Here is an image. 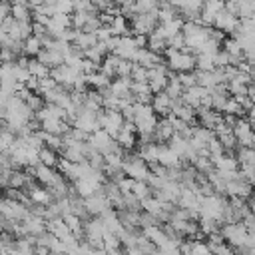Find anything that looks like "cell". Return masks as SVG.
Masks as SVG:
<instances>
[{"instance_id":"1","label":"cell","mask_w":255,"mask_h":255,"mask_svg":"<svg viewBox=\"0 0 255 255\" xmlns=\"http://www.w3.org/2000/svg\"><path fill=\"white\" fill-rule=\"evenodd\" d=\"M163 56H165V64L171 72L179 74V72H191L195 70V54L187 52V50H175L171 46H167L163 50Z\"/></svg>"},{"instance_id":"2","label":"cell","mask_w":255,"mask_h":255,"mask_svg":"<svg viewBox=\"0 0 255 255\" xmlns=\"http://www.w3.org/2000/svg\"><path fill=\"white\" fill-rule=\"evenodd\" d=\"M219 231H221V235H223V239L235 249V251H239L243 245H245V239H247V227L241 223V221H229V223H223L221 227H219Z\"/></svg>"},{"instance_id":"3","label":"cell","mask_w":255,"mask_h":255,"mask_svg":"<svg viewBox=\"0 0 255 255\" xmlns=\"http://www.w3.org/2000/svg\"><path fill=\"white\" fill-rule=\"evenodd\" d=\"M104 233H106V227H104V221H102V217H100V215H96L94 219L84 221L82 235H84V237H86V241H88L90 245H94L100 253H104V249H102Z\"/></svg>"},{"instance_id":"4","label":"cell","mask_w":255,"mask_h":255,"mask_svg":"<svg viewBox=\"0 0 255 255\" xmlns=\"http://www.w3.org/2000/svg\"><path fill=\"white\" fill-rule=\"evenodd\" d=\"M155 10H151V12H139V14L129 16L128 20H129L131 34H145L147 36L157 26V14H155Z\"/></svg>"},{"instance_id":"5","label":"cell","mask_w":255,"mask_h":255,"mask_svg":"<svg viewBox=\"0 0 255 255\" xmlns=\"http://www.w3.org/2000/svg\"><path fill=\"white\" fill-rule=\"evenodd\" d=\"M231 129H233V135H235V139H237V145L255 147V129H253L251 122H249L245 116L237 118V122H235V126H233Z\"/></svg>"},{"instance_id":"6","label":"cell","mask_w":255,"mask_h":255,"mask_svg":"<svg viewBox=\"0 0 255 255\" xmlns=\"http://www.w3.org/2000/svg\"><path fill=\"white\" fill-rule=\"evenodd\" d=\"M124 114L120 112V110H100V126L104 128V129H108L110 133H112V137L120 131V128L124 126Z\"/></svg>"},{"instance_id":"7","label":"cell","mask_w":255,"mask_h":255,"mask_svg":"<svg viewBox=\"0 0 255 255\" xmlns=\"http://www.w3.org/2000/svg\"><path fill=\"white\" fill-rule=\"evenodd\" d=\"M84 207H86V211H88L90 215H102L106 209L112 207V203H110L108 195H106L102 189H98L96 193L84 197Z\"/></svg>"},{"instance_id":"8","label":"cell","mask_w":255,"mask_h":255,"mask_svg":"<svg viewBox=\"0 0 255 255\" xmlns=\"http://www.w3.org/2000/svg\"><path fill=\"white\" fill-rule=\"evenodd\" d=\"M114 139L126 149V151H131L133 145L137 143V129H135V124L133 122H124V126L120 128V131L114 135Z\"/></svg>"},{"instance_id":"9","label":"cell","mask_w":255,"mask_h":255,"mask_svg":"<svg viewBox=\"0 0 255 255\" xmlns=\"http://www.w3.org/2000/svg\"><path fill=\"white\" fill-rule=\"evenodd\" d=\"M237 26H239V16H237V14L227 12L225 8H223V10H219V12L215 14L213 28L221 30L223 34H233V32L237 30Z\"/></svg>"},{"instance_id":"10","label":"cell","mask_w":255,"mask_h":255,"mask_svg":"<svg viewBox=\"0 0 255 255\" xmlns=\"http://www.w3.org/2000/svg\"><path fill=\"white\" fill-rule=\"evenodd\" d=\"M225 193H227L229 197H243V199H249V195L253 193V185H251L247 179H243V177H239V179H229V181H225Z\"/></svg>"},{"instance_id":"11","label":"cell","mask_w":255,"mask_h":255,"mask_svg":"<svg viewBox=\"0 0 255 255\" xmlns=\"http://www.w3.org/2000/svg\"><path fill=\"white\" fill-rule=\"evenodd\" d=\"M173 98L171 96H167V92H157V94H153L151 96V108H153V112L157 114V116H169L171 114V108H173Z\"/></svg>"},{"instance_id":"12","label":"cell","mask_w":255,"mask_h":255,"mask_svg":"<svg viewBox=\"0 0 255 255\" xmlns=\"http://www.w3.org/2000/svg\"><path fill=\"white\" fill-rule=\"evenodd\" d=\"M157 163L163 165V167H181V157H179L167 143H159Z\"/></svg>"},{"instance_id":"13","label":"cell","mask_w":255,"mask_h":255,"mask_svg":"<svg viewBox=\"0 0 255 255\" xmlns=\"http://www.w3.org/2000/svg\"><path fill=\"white\" fill-rule=\"evenodd\" d=\"M133 62H135V64H141L143 68H147V70H149V68H153V66L161 64V54H157V52L149 50L147 46H145V48H137V54H135Z\"/></svg>"},{"instance_id":"14","label":"cell","mask_w":255,"mask_h":255,"mask_svg":"<svg viewBox=\"0 0 255 255\" xmlns=\"http://www.w3.org/2000/svg\"><path fill=\"white\" fill-rule=\"evenodd\" d=\"M171 114H173L175 118H179V120L187 122L189 126H193V124H195V120H197V112H195V108H191V106L183 104L181 100H175V102H173Z\"/></svg>"},{"instance_id":"15","label":"cell","mask_w":255,"mask_h":255,"mask_svg":"<svg viewBox=\"0 0 255 255\" xmlns=\"http://www.w3.org/2000/svg\"><path fill=\"white\" fill-rule=\"evenodd\" d=\"M30 185V191H28V197H30V203H38V205H50L54 201V195L50 193V189L44 185V187H38V185Z\"/></svg>"},{"instance_id":"16","label":"cell","mask_w":255,"mask_h":255,"mask_svg":"<svg viewBox=\"0 0 255 255\" xmlns=\"http://www.w3.org/2000/svg\"><path fill=\"white\" fill-rule=\"evenodd\" d=\"M171 135H173V126H171L169 118L163 116V118L157 120V124H155V129H153V141H157V143H165Z\"/></svg>"},{"instance_id":"17","label":"cell","mask_w":255,"mask_h":255,"mask_svg":"<svg viewBox=\"0 0 255 255\" xmlns=\"http://www.w3.org/2000/svg\"><path fill=\"white\" fill-rule=\"evenodd\" d=\"M84 78H86V84L88 86H92L94 90H104V88H108L110 86V76H106L102 70H96V72H92V74H84Z\"/></svg>"},{"instance_id":"18","label":"cell","mask_w":255,"mask_h":255,"mask_svg":"<svg viewBox=\"0 0 255 255\" xmlns=\"http://www.w3.org/2000/svg\"><path fill=\"white\" fill-rule=\"evenodd\" d=\"M183 90H185V88L181 86L177 74L169 70V78H167V84H165V90H163V92H167V96H171L173 100H179V96L183 94Z\"/></svg>"},{"instance_id":"19","label":"cell","mask_w":255,"mask_h":255,"mask_svg":"<svg viewBox=\"0 0 255 255\" xmlns=\"http://www.w3.org/2000/svg\"><path fill=\"white\" fill-rule=\"evenodd\" d=\"M40 50H42V40H40L36 34H30V36L24 40L22 54H24V56H28V58H34Z\"/></svg>"},{"instance_id":"20","label":"cell","mask_w":255,"mask_h":255,"mask_svg":"<svg viewBox=\"0 0 255 255\" xmlns=\"http://www.w3.org/2000/svg\"><path fill=\"white\" fill-rule=\"evenodd\" d=\"M10 4H12V18H16L20 22H32V18H30L32 8L26 2H10Z\"/></svg>"},{"instance_id":"21","label":"cell","mask_w":255,"mask_h":255,"mask_svg":"<svg viewBox=\"0 0 255 255\" xmlns=\"http://www.w3.org/2000/svg\"><path fill=\"white\" fill-rule=\"evenodd\" d=\"M28 72L34 78H44V76H50V66H46L34 56V58H28Z\"/></svg>"},{"instance_id":"22","label":"cell","mask_w":255,"mask_h":255,"mask_svg":"<svg viewBox=\"0 0 255 255\" xmlns=\"http://www.w3.org/2000/svg\"><path fill=\"white\" fill-rule=\"evenodd\" d=\"M38 159H40V163H44V165L56 167V163H58V151L52 149V147H48V145H42V147L38 149Z\"/></svg>"},{"instance_id":"23","label":"cell","mask_w":255,"mask_h":255,"mask_svg":"<svg viewBox=\"0 0 255 255\" xmlns=\"http://www.w3.org/2000/svg\"><path fill=\"white\" fill-rule=\"evenodd\" d=\"M239 165H255V147H243L237 145V153H235Z\"/></svg>"},{"instance_id":"24","label":"cell","mask_w":255,"mask_h":255,"mask_svg":"<svg viewBox=\"0 0 255 255\" xmlns=\"http://www.w3.org/2000/svg\"><path fill=\"white\" fill-rule=\"evenodd\" d=\"M64 217V221H66V225L70 227V231L76 235V237H80L82 235V227H84V221H82V217L80 215H76V213H66V215H62Z\"/></svg>"},{"instance_id":"25","label":"cell","mask_w":255,"mask_h":255,"mask_svg":"<svg viewBox=\"0 0 255 255\" xmlns=\"http://www.w3.org/2000/svg\"><path fill=\"white\" fill-rule=\"evenodd\" d=\"M221 114H233V116H239V118H241V116H245V110L239 106V102H237L233 96H227Z\"/></svg>"},{"instance_id":"26","label":"cell","mask_w":255,"mask_h":255,"mask_svg":"<svg viewBox=\"0 0 255 255\" xmlns=\"http://www.w3.org/2000/svg\"><path fill=\"white\" fill-rule=\"evenodd\" d=\"M151 187H149V183L147 181H141V179H133V185H131V193L141 201L143 197H147V195H151Z\"/></svg>"},{"instance_id":"27","label":"cell","mask_w":255,"mask_h":255,"mask_svg":"<svg viewBox=\"0 0 255 255\" xmlns=\"http://www.w3.org/2000/svg\"><path fill=\"white\" fill-rule=\"evenodd\" d=\"M255 14V0H237V16L251 18Z\"/></svg>"},{"instance_id":"28","label":"cell","mask_w":255,"mask_h":255,"mask_svg":"<svg viewBox=\"0 0 255 255\" xmlns=\"http://www.w3.org/2000/svg\"><path fill=\"white\" fill-rule=\"evenodd\" d=\"M129 78L133 82H147V68H143L141 64H135L133 62V68L129 72Z\"/></svg>"},{"instance_id":"29","label":"cell","mask_w":255,"mask_h":255,"mask_svg":"<svg viewBox=\"0 0 255 255\" xmlns=\"http://www.w3.org/2000/svg\"><path fill=\"white\" fill-rule=\"evenodd\" d=\"M177 78H179V82H181L183 88H191V86L197 84V78H195V72L193 70L191 72H179Z\"/></svg>"},{"instance_id":"30","label":"cell","mask_w":255,"mask_h":255,"mask_svg":"<svg viewBox=\"0 0 255 255\" xmlns=\"http://www.w3.org/2000/svg\"><path fill=\"white\" fill-rule=\"evenodd\" d=\"M191 253H211V251H209L207 243H203L201 239H195V241H191Z\"/></svg>"},{"instance_id":"31","label":"cell","mask_w":255,"mask_h":255,"mask_svg":"<svg viewBox=\"0 0 255 255\" xmlns=\"http://www.w3.org/2000/svg\"><path fill=\"white\" fill-rule=\"evenodd\" d=\"M8 16H12V4L8 0H0V22H4Z\"/></svg>"},{"instance_id":"32","label":"cell","mask_w":255,"mask_h":255,"mask_svg":"<svg viewBox=\"0 0 255 255\" xmlns=\"http://www.w3.org/2000/svg\"><path fill=\"white\" fill-rule=\"evenodd\" d=\"M90 2H92V4H94L98 10H100V12H104V10H106V8H108V6H110L114 0H90Z\"/></svg>"},{"instance_id":"33","label":"cell","mask_w":255,"mask_h":255,"mask_svg":"<svg viewBox=\"0 0 255 255\" xmlns=\"http://www.w3.org/2000/svg\"><path fill=\"white\" fill-rule=\"evenodd\" d=\"M245 118L251 122V126H255V106H253V108H249V110L245 112Z\"/></svg>"},{"instance_id":"34","label":"cell","mask_w":255,"mask_h":255,"mask_svg":"<svg viewBox=\"0 0 255 255\" xmlns=\"http://www.w3.org/2000/svg\"><path fill=\"white\" fill-rule=\"evenodd\" d=\"M249 209L255 213V193H251V195H249Z\"/></svg>"},{"instance_id":"35","label":"cell","mask_w":255,"mask_h":255,"mask_svg":"<svg viewBox=\"0 0 255 255\" xmlns=\"http://www.w3.org/2000/svg\"><path fill=\"white\" fill-rule=\"evenodd\" d=\"M249 78H251V84H255V64H253L251 70H249Z\"/></svg>"},{"instance_id":"36","label":"cell","mask_w":255,"mask_h":255,"mask_svg":"<svg viewBox=\"0 0 255 255\" xmlns=\"http://www.w3.org/2000/svg\"><path fill=\"white\" fill-rule=\"evenodd\" d=\"M0 64H2V58H0Z\"/></svg>"},{"instance_id":"37","label":"cell","mask_w":255,"mask_h":255,"mask_svg":"<svg viewBox=\"0 0 255 255\" xmlns=\"http://www.w3.org/2000/svg\"><path fill=\"white\" fill-rule=\"evenodd\" d=\"M0 46H2V44H0Z\"/></svg>"}]
</instances>
